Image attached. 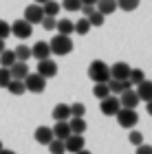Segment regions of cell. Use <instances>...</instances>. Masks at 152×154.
I'll use <instances>...</instances> for the list:
<instances>
[{"label": "cell", "instance_id": "6da1fadb", "mask_svg": "<svg viewBox=\"0 0 152 154\" xmlns=\"http://www.w3.org/2000/svg\"><path fill=\"white\" fill-rule=\"evenodd\" d=\"M88 77L95 82V84H106L110 79V68L106 62L101 60H93L91 66H88Z\"/></svg>", "mask_w": 152, "mask_h": 154}, {"label": "cell", "instance_id": "7a4b0ae2", "mask_svg": "<svg viewBox=\"0 0 152 154\" xmlns=\"http://www.w3.org/2000/svg\"><path fill=\"white\" fill-rule=\"evenodd\" d=\"M49 48H51V53H55V55H68L73 51V40L68 35H60V33H55L53 40L49 42Z\"/></svg>", "mask_w": 152, "mask_h": 154}, {"label": "cell", "instance_id": "3957f363", "mask_svg": "<svg viewBox=\"0 0 152 154\" xmlns=\"http://www.w3.org/2000/svg\"><path fill=\"white\" fill-rule=\"evenodd\" d=\"M115 117H117V123H119L121 128H126V130L135 128V125L139 123V115H137V110H130V108H119Z\"/></svg>", "mask_w": 152, "mask_h": 154}, {"label": "cell", "instance_id": "277c9868", "mask_svg": "<svg viewBox=\"0 0 152 154\" xmlns=\"http://www.w3.org/2000/svg\"><path fill=\"white\" fill-rule=\"evenodd\" d=\"M22 82H24V88L29 90V93H36V95L44 93V88H46V79L38 73H29Z\"/></svg>", "mask_w": 152, "mask_h": 154}, {"label": "cell", "instance_id": "5b68a950", "mask_svg": "<svg viewBox=\"0 0 152 154\" xmlns=\"http://www.w3.org/2000/svg\"><path fill=\"white\" fill-rule=\"evenodd\" d=\"M11 35H16L18 40H29L33 35V26L26 22V20H16V22L11 24Z\"/></svg>", "mask_w": 152, "mask_h": 154}, {"label": "cell", "instance_id": "8992f818", "mask_svg": "<svg viewBox=\"0 0 152 154\" xmlns=\"http://www.w3.org/2000/svg\"><path fill=\"white\" fill-rule=\"evenodd\" d=\"M99 110H101V115H106V117H115L117 115V110L121 108V103H119V97L117 95H108L106 99H99Z\"/></svg>", "mask_w": 152, "mask_h": 154}, {"label": "cell", "instance_id": "52a82bcc", "mask_svg": "<svg viewBox=\"0 0 152 154\" xmlns=\"http://www.w3.org/2000/svg\"><path fill=\"white\" fill-rule=\"evenodd\" d=\"M42 18H44V11H42V5H29L24 9V20L29 22L31 26H36V24H40L42 22Z\"/></svg>", "mask_w": 152, "mask_h": 154}, {"label": "cell", "instance_id": "ba28073f", "mask_svg": "<svg viewBox=\"0 0 152 154\" xmlns=\"http://www.w3.org/2000/svg\"><path fill=\"white\" fill-rule=\"evenodd\" d=\"M38 75H42L44 79H51V77H55L57 75V64L49 57V60H40L38 62V71H36Z\"/></svg>", "mask_w": 152, "mask_h": 154}, {"label": "cell", "instance_id": "9c48e42d", "mask_svg": "<svg viewBox=\"0 0 152 154\" xmlns=\"http://www.w3.org/2000/svg\"><path fill=\"white\" fill-rule=\"evenodd\" d=\"M82 148H86V139H84V134H71V137L64 139V150H66V152L75 154V152H79Z\"/></svg>", "mask_w": 152, "mask_h": 154}, {"label": "cell", "instance_id": "30bf717a", "mask_svg": "<svg viewBox=\"0 0 152 154\" xmlns=\"http://www.w3.org/2000/svg\"><path fill=\"white\" fill-rule=\"evenodd\" d=\"M119 103H121V108L137 110V106H139V97H137V93L132 88H128V90H123V93L119 95Z\"/></svg>", "mask_w": 152, "mask_h": 154}, {"label": "cell", "instance_id": "8fae6325", "mask_svg": "<svg viewBox=\"0 0 152 154\" xmlns=\"http://www.w3.org/2000/svg\"><path fill=\"white\" fill-rule=\"evenodd\" d=\"M31 57H36L38 62L40 60H49L51 57V48H49V42H36V44L31 46Z\"/></svg>", "mask_w": 152, "mask_h": 154}, {"label": "cell", "instance_id": "7c38bea8", "mask_svg": "<svg viewBox=\"0 0 152 154\" xmlns=\"http://www.w3.org/2000/svg\"><path fill=\"white\" fill-rule=\"evenodd\" d=\"M9 73H11V79H20L22 82L31 71H29V64H26V62H13V64L9 66Z\"/></svg>", "mask_w": 152, "mask_h": 154}, {"label": "cell", "instance_id": "4fadbf2b", "mask_svg": "<svg viewBox=\"0 0 152 154\" xmlns=\"http://www.w3.org/2000/svg\"><path fill=\"white\" fill-rule=\"evenodd\" d=\"M128 73H130V66L126 62H115L110 66V79H128Z\"/></svg>", "mask_w": 152, "mask_h": 154}, {"label": "cell", "instance_id": "5bb4252c", "mask_svg": "<svg viewBox=\"0 0 152 154\" xmlns=\"http://www.w3.org/2000/svg\"><path fill=\"white\" fill-rule=\"evenodd\" d=\"M108 90H110V95H117L119 97L123 90H128V88H132V84H130L128 79H108Z\"/></svg>", "mask_w": 152, "mask_h": 154}, {"label": "cell", "instance_id": "9a60e30c", "mask_svg": "<svg viewBox=\"0 0 152 154\" xmlns=\"http://www.w3.org/2000/svg\"><path fill=\"white\" fill-rule=\"evenodd\" d=\"M137 97H139V101H152V82H148V79H143L141 84H137Z\"/></svg>", "mask_w": 152, "mask_h": 154}, {"label": "cell", "instance_id": "2e32d148", "mask_svg": "<svg viewBox=\"0 0 152 154\" xmlns=\"http://www.w3.org/2000/svg\"><path fill=\"white\" fill-rule=\"evenodd\" d=\"M33 137H36V141H38L40 145H46V143L53 139V130L49 128V125H38L36 132H33Z\"/></svg>", "mask_w": 152, "mask_h": 154}, {"label": "cell", "instance_id": "e0dca14e", "mask_svg": "<svg viewBox=\"0 0 152 154\" xmlns=\"http://www.w3.org/2000/svg\"><path fill=\"white\" fill-rule=\"evenodd\" d=\"M55 31L60 33V35H68L71 38L73 33H75V24H73V20H68V18H62L55 22Z\"/></svg>", "mask_w": 152, "mask_h": 154}, {"label": "cell", "instance_id": "ac0fdd59", "mask_svg": "<svg viewBox=\"0 0 152 154\" xmlns=\"http://www.w3.org/2000/svg\"><path fill=\"white\" fill-rule=\"evenodd\" d=\"M53 139H60V141H64L66 137H71V128H68V121H55L53 125Z\"/></svg>", "mask_w": 152, "mask_h": 154}, {"label": "cell", "instance_id": "d6986e66", "mask_svg": "<svg viewBox=\"0 0 152 154\" xmlns=\"http://www.w3.org/2000/svg\"><path fill=\"white\" fill-rule=\"evenodd\" d=\"M68 128H71V134H84L88 125L84 121V117H71L68 119Z\"/></svg>", "mask_w": 152, "mask_h": 154}, {"label": "cell", "instance_id": "ffe728a7", "mask_svg": "<svg viewBox=\"0 0 152 154\" xmlns=\"http://www.w3.org/2000/svg\"><path fill=\"white\" fill-rule=\"evenodd\" d=\"M51 115H53L55 121H68L71 119V108H68V103H57Z\"/></svg>", "mask_w": 152, "mask_h": 154}, {"label": "cell", "instance_id": "44dd1931", "mask_svg": "<svg viewBox=\"0 0 152 154\" xmlns=\"http://www.w3.org/2000/svg\"><path fill=\"white\" fill-rule=\"evenodd\" d=\"M95 9L99 13H104V16H110L113 11H117V0H97Z\"/></svg>", "mask_w": 152, "mask_h": 154}, {"label": "cell", "instance_id": "7402d4cb", "mask_svg": "<svg viewBox=\"0 0 152 154\" xmlns=\"http://www.w3.org/2000/svg\"><path fill=\"white\" fill-rule=\"evenodd\" d=\"M13 55H16L18 62H29V60H31V46L18 44L16 48H13Z\"/></svg>", "mask_w": 152, "mask_h": 154}, {"label": "cell", "instance_id": "603a6c76", "mask_svg": "<svg viewBox=\"0 0 152 154\" xmlns=\"http://www.w3.org/2000/svg\"><path fill=\"white\" fill-rule=\"evenodd\" d=\"M7 90H9L11 95H16V97H20V95H24V93H26L24 82H20V79H11L9 84H7Z\"/></svg>", "mask_w": 152, "mask_h": 154}, {"label": "cell", "instance_id": "cb8c5ba5", "mask_svg": "<svg viewBox=\"0 0 152 154\" xmlns=\"http://www.w3.org/2000/svg\"><path fill=\"white\" fill-rule=\"evenodd\" d=\"M60 2H55V0H46V2L42 5V11H44V16H51V18H55L60 13Z\"/></svg>", "mask_w": 152, "mask_h": 154}, {"label": "cell", "instance_id": "d4e9b609", "mask_svg": "<svg viewBox=\"0 0 152 154\" xmlns=\"http://www.w3.org/2000/svg\"><path fill=\"white\" fill-rule=\"evenodd\" d=\"M91 29L93 26H91V22H88V18H79L77 22H75V33H77V35H86Z\"/></svg>", "mask_w": 152, "mask_h": 154}, {"label": "cell", "instance_id": "484cf974", "mask_svg": "<svg viewBox=\"0 0 152 154\" xmlns=\"http://www.w3.org/2000/svg\"><path fill=\"white\" fill-rule=\"evenodd\" d=\"M46 148H49L51 154H66V150H64V141H60V139H51V141L46 143Z\"/></svg>", "mask_w": 152, "mask_h": 154}, {"label": "cell", "instance_id": "4316f807", "mask_svg": "<svg viewBox=\"0 0 152 154\" xmlns=\"http://www.w3.org/2000/svg\"><path fill=\"white\" fill-rule=\"evenodd\" d=\"M13 62H18V60H16V55H13V51H7V48H5V51L0 53V66L9 68Z\"/></svg>", "mask_w": 152, "mask_h": 154}, {"label": "cell", "instance_id": "83f0119b", "mask_svg": "<svg viewBox=\"0 0 152 154\" xmlns=\"http://www.w3.org/2000/svg\"><path fill=\"white\" fill-rule=\"evenodd\" d=\"M141 0H117V9L121 11H135L137 7H139Z\"/></svg>", "mask_w": 152, "mask_h": 154}, {"label": "cell", "instance_id": "f1b7e54d", "mask_svg": "<svg viewBox=\"0 0 152 154\" xmlns=\"http://www.w3.org/2000/svg\"><path fill=\"white\" fill-rule=\"evenodd\" d=\"M143 79H146V73H143L141 68H130V73H128V82L130 84H141Z\"/></svg>", "mask_w": 152, "mask_h": 154}, {"label": "cell", "instance_id": "f546056e", "mask_svg": "<svg viewBox=\"0 0 152 154\" xmlns=\"http://www.w3.org/2000/svg\"><path fill=\"white\" fill-rule=\"evenodd\" d=\"M93 95L97 97V99H106V97L110 95V90H108V84H95V88H93Z\"/></svg>", "mask_w": 152, "mask_h": 154}, {"label": "cell", "instance_id": "4dcf8cb0", "mask_svg": "<svg viewBox=\"0 0 152 154\" xmlns=\"http://www.w3.org/2000/svg\"><path fill=\"white\" fill-rule=\"evenodd\" d=\"M60 7L64 11H79L82 9V2H79V0H62Z\"/></svg>", "mask_w": 152, "mask_h": 154}, {"label": "cell", "instance_id": "1f68e13d", "mask_svg": "<svg viewBox=\"0 0 152 154\" xmlns=\"http://www.w3.org/2000/svg\"><path fill=\"white\" fill-rule=\"evenodd\" d=\"M104 18H106V16H104V13H99L97 9H95V11L91 13V16H88V22H91V26H101V24H104Z\"/></svg>", "mask_w": 152, "mask_h": 154}, {"label": "cell", "instance_id": "d6a6232c", "mask_svg": "<svg viewBox=\"0 0 152 154\" xmlns=\"http://www.w3.org/2000/svg\"><path fill=\"white\" fill-rule=\"evenodd\" d=\"M11 82V73H9V68H5V66H0V88H7V84Z\"/></svg>", "mask_w": 152, "mask_h": 154}, {"label": "cell", "instance_id": "836d02e7", "mask_svg": "<svg viewBox=\"0 0 152 154\" xmlns=\"http://www.w3.org/2000/svg\"><path fill=\"white\" fill-rule=\"evenodd\" d=\"M68 108H71V117H84L86 115L84 103H73V106H68Z\"/></svg>", "mask_w": 152, "mask_h": 154}, {"label": "cell", "instance_id": "e575fe53", "mask_svg": "<svg viewBox=\"0 0 152 154\" xmlns=\"http://www.w3.org/2000/svg\"><path fill=\"white\" fill-rule=\"evenodd\" d=\"M55 22H57L55 18H51V16H44V18H42V22H40V26H42L44 31H53V29H55Z\"/></svg>", "mask_w": 152, "mask_h": 154}, {"label": "cell", "instance_id": "d590c367", "mask_svg": "<svg viewBox=\"0 0 152 154\" xmlns=\"http://www.w3.org/2000/svg\"><path fill=\"white\" fill-rule=\"evenodd\" d=\"M128 141L137 148V145H141V143H143V134H141V132H137V130H132V132L128 134Z\"/></svg>", "mask_w": 152, "mask_h": 154}, {"label": "cell", "instance_id": "8d00e7d4", "mask_svg": "<svg viewBox=\"0 0 152 154\" xmlns=\"http://www.w3.org/2000/svg\"><path fill=\"white\" fill-rule=\"evenodd\" d=\"M11 35V24L5 22V20H0V40H7Z\"/></svg>", "mask_w": 152, "mask_h": 154}, {"label": "cell", "instance_id": "74e56055", "mask_svg": "<svg viewBox=\"0 0 152 154\" xmlns=\"http://www.w3.org/2000/svg\"><path fill=\"white\" fill-rule=\"evenodd\" d=\"M135 154H152V145H148V143L137 145V148H135Z\"/></svg>", "mask_w": 152, "mask_h": 154}, {"label": "cell", "instance_id": "f35d334b", "mask_svg": "<svg viewBox=\"0 0 152 154\" xmlns=\"http://www.w3.org/2000/svg\"><path fill=\"white\" fill-rule=\"evenodd\" d=\"M82 18H88V16H91V13L95 11V5H82Z\"/></svg>", "mask_w": 152, "mask_h": 154}, {"label": "cell", "instance_id": "ab89813d", "mask_svg": "<svg viewBox=\"0 0 152 154\" xmlns=\"http://www.w3.org/2000/svg\"><path fill=\"white\" fill-rule=\"evenodd\" d=\"M146 110H148V115L152 117V101H148V103H146Z\"/></svg>", "mask_w": 152, "mask_h": 154}, {"label": "cell", "instance_id": "60d3db41", "mask_svg": "<svg viewBox=\"0 0 152 154\" xmlns=\"http://www.w3.org/2000/svg\"><path fill=\"white\" fill-rule=\"evenodd\" d=\"M79 2H82V5H95L97 0H79Z\"/></svg>", "mask_w": 152, "mask_h": 154}, {"label": "cell", "instance_id": "b9f144b4", "mask_svg": "<svg viewBox=\"0 0 152 154\" xmlns=\"http://www.w3.org/2000/svg\"><path fill=\"white\" fill-rule=\"evenodd\" d=\"M75 154H93V152H88V150H86V148H82V150H79V152H75Z\"/></svg>", "mask_w": 152, "mask_h": 154}, {"label": "cell", "instance_id": "7bdbcfd3", "mask_svg": "<svg viewBox=\"0 0 152 154\" xmlns=\"http://www.w3.org/2000/svg\"><path fill=\"white\" fill-rule=\"evenodd\" d=\"M0 154H16V152H13V150H5V148H2V150H0Z\"/></svg>", "mask_w": 152, "mask_h": 154}, {"label": "cell", "instance_id": "ee69618b", "mask_svg": "<svg viewBox=\"0 0 152 154\" xmlns=\"http://www.w3.org/2000/svg\"><path fill=\"white\" fill-rule=\"evenodd\" d=\"M5 51V40H0V53Z\"/></svg>", "mask_w": 152, "mask_h": 154}, {"label": "cell", "instance_id": "f6af8a7d", "mask_svg": "<svg viewBox=\"0 0 152 154\" xmlns=\"http://www.w3.org/2000/svg\"><path fill=\"white\" fill-rule=\"evenodd\" d=\"M33 2H36V5H44L46 0H33Z\"/></svg>", "mask_w": 152, "mask_h": 154}, {"label": "cell", "instance_id": "bcb514c9", "mask_svg": "<svg viewBox=\"0 0 152 154\" xmlns=\"http://www.w3.org/2000/svg\"><path fill=\"white\" fill-rule=\"evenodd\" d=\"M0 150H2V143H0Z\"/></svg>", "mask_w": 152, "mask_h": 154}]
</instances>
